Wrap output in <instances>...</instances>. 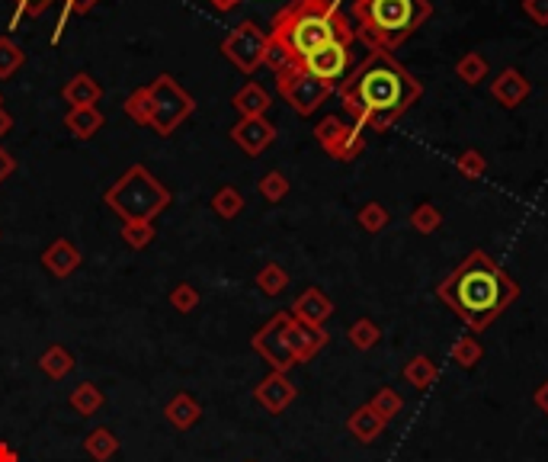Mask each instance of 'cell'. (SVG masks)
Masks as SVG:
<instances>
[{
  "label": "cell",
  "instance_id": "cell-9",
  "mask_svg": "<svg viewBox=\"0 0 548 462\" xmlns=\"http://www.w3.org/2000/svg\"><path fill=\"white\" fill-rule=\"evenodd\" d=\"M289 324H292V312H276L251 340V346L270 363L273 372H289L292 366H298L295 350L289 344Z\"/></svg>",
  "mask_w": 548,
  "mask_h": 462
},
{
  "label": "cell",
  "instance_id": "cell-11",
  "mask_svg": "<svg viewBox=\"0 0 548 462\" xmlns=\"http://www.w3.org/2000/svg\"><path fill=\"white\" fill-rule=\"evenodd\" d=\"M302 68L308 71L312 77H318L321 84L340 87L343 77L353 71L350 42H328V46H321L318 52H312L308 58H304Z\"/></svg>",
  "mask_w": 548,
  "mask_h": 462
},
{
  "label": "cell",
  "instance_id": "cell-40",
  "mask_svg": "<svg viewBox=\"0 0 548 462\" xmlns=\"http://www.w3.org/2000/svg\"><path fill=\"white\" fill-rule=\"evenodd\" d=\"M52 4H58V0H13V7H16L13 23H20L23 16H42Z\"/></svg>",
  "mask_w": 548,
  "mask_h": 462
},
{
  "label": "cell",
  "instance_id": "cell-28",
  "mask_svg": "<svg viewBox=\"0 0 548 462\" xmlns=\"http://www.w3.org/2000/svg\"><path fill=\"white\" fill-rule=\"evenodd\" d=\"M212 209H215V216L218 218H237L244 212V196L237 186H218L212 196Z\"/></svg>",
  "mask_w": 548,
  "mask_h": 462
},
{
  "label": "cell",
  "instance_id": "cell-17",
  "mask_svg": "<svg viewBox=\"0 0 548 462\" xmlns=\"http://www.w3.org/2000/svg\"><path fill=\"white\" fill-rule=\"evenodd\" d=\"M61 100L71 103V109H77V107H97V103L103 100V87H99L97 81L87 74V71H77L68 84L61 87Z\"/></svg>",
  "mask_w": 548,
  "mask_h": 462
},
{
  "label": "cell",
  "instance_id": "cell-20",
  "mask_svg": "<svg viewBox=\"0 0 548 462\" xmlns=\"http://www.w3.org/2000/svg\"><path fill=\"white\" fill-rule=\"evenodd\" d=\"M107 123V116L99 113V107H77L64 113V129L74 135L77 141H90Z\"/></svg>",
  "mask_w": 548,
  "mask_h": 462
},
{
  "label": "cell",
  "instance_id": "cell-22",
  "mask_svg": "<svg viewBox=\"0 0 548 462\" xmlns=\"http://www.w3.org/2000/svg\"><path fill=\"white\" fill-rule=\"evenodd\" d=\"M347 427H350V433H353L356 440L369 443V440H375V437L381 433V427H385V417H381L379 411L372 408V405H363V408H356V411L350 415Z\"/></svg>",
  "mask_w": 548,
  "mask_h": 462
},
{
  "label": "cell",
  "instance_id": "cell-10",
  "mask_svg": "<svg viewBox=\"0 0 548 462\" xmlns=\"http://www.w3.org/2000/svg\"><path fill=\"white\" fill-rule=\"evenodd\" d=\"M314 139L321 141V148H324L334 161H353V158H359L365 148L363 129H359V125H347L340 116H324L321 125L314 129Z\"/></svg>",
  "mask_w": 548,
  "mask_h": 462
},
{
  "label": "cell",
  "instance_id": "cell-47",
  "mask_svg": "<svg viewBox=\"0 0 548 462\" xmlns=\"http://www.w3.org/2000/svg\"><path fill=\"white\" fill-rule=\"evenodd\" d=\"M0 462H20V453L10 443H0Z\"/></svg>",
  "mask_w": 548,
  "mask_h": 462
},
{
  "label": "cell",
  "instance_id": "cell-6",
  "mask_svg": "<svg viewBox=\"0 0 548 462\" xmlns=\"http://www.w3.org/2000/svg\"><path fill=\"white\" fill-rule=\"evenodd\" d=\"M148 103H151V123L148 129H154V135L167 139L180 129L196 109V100L183 90L174 81V74H158L154 84H148Z\"/></svg>",
  "mask_w": 548,
  "mask_h": 462
},
{
  "label": "cell",
  "instance_id": "cell-34",
  "mask_svg": "<svg viewBox=\"0 0 548 462\" xmlns=\"http://www.w3.org/2000/svg\"><path fill=\"white\" fill-rule=\"evenodd\" d=\"M97 4H99V0H61L58 30H55L52 42H58V38H61V32H64V26H68L71 16H84V13H90V10L97 7Z\"/></svg>",
  "mask_w": 548,
  "mask_h": 462
},
{
  "label": "cell",
  "instance_id": "cell-19",
  "mask_svg": "<svg viewBox=\"0 0 548 462\" xmlns=\"http://www.w3.org/2000/svg\"><path fill=\"white\" fill-rule=\"evenodd\" d=\"M164 417H167V424L176 427V431H190V427L199 424V417H202V405H199L190 392H176L174 398L164 405Z\"/></svg>",
  "mask_w": 548,
  "mask_h": 462
},
{
  "label": "cell",
  "instance_id": "cell-21",
  "mask_svg": "<svg viewBox=\"0 0 548 462\" xmlns=\"http://www.w3.org/2000/svg\"><path fill=\"white\" fill-rule=\"evenodd\" d=\"M235 109L241 113V119H253V116H267L270 109V93L257 84V81H247L241 90L235 93Z\"/></svg>",
  "mask_w": 548,
  "mask_h": 462
},
{
  "label": "cell",
  "instance_id": "cell-49",
  "mask_svg": "<svg viewBox=\"0 0 548 462\" xmlns=\"http://www.w3.org/2000/svg\"><path fill=\"white\" fill-rule=\"evenodd\" d=\"M0 107H4V97H0Z\"/></svg>",
  "mask_w": 548,
  "mask_h": 462
},
{
  "label": "cell",
  "instance_id": "cell-42",
  "mask_svg": "<svg viewBox=\"0 0 548 462\" xmlns=\"http://www.w3.org/2000/svg\"><path fill=\"white\" fill-rule=\"evenodd\" d=\"M523 13L529 16L535 26L545 30L548 26V0H523Z\"/></svg>",
  "mask_w": 548,
  "mask_h": 462
},
{
  "label": "cell",
  "instance_id": "cell-35",
  "mask_svg": "<svg viewBox=\"0 0 548 462\" xmlns=\"http://www.w3.org/2000/svg\"><path fill=\"white\" fill-rule=\"evenodd\" d=\"M442 216H440V209L430 206V202H424V206H417L411 212V225L414 231H420V235H433L436 228H440Z\"/></svg>",
  "mask_w": 548,
  "mask_h": 462
},
{
  "label": "cell",
  "instance_id": "cell-5",
  "mask_svg": "<svg viewBox=\"0 0 548 462\" xmlns=\"http://www.w3.org/2000/svg\"><path fill=\"white\" fill-rule=\"evenodd\" d=\"M170 190L154 177L145 164H132L107 192L103 202L113 209L122 222H154L170 206Z\"/></svg>",
  "mask_w": 548,
  "mask_h": 462
},
{
  "label": "cell",
  "instance_id": "cell-26",
  "mask_svg": "<svg viewBox=\"0 0 548 462\" xmlns=\"http://www.w3.org/2000/svg\"><path fill=\"white\" fill-rule=\"evenodd\" d=\"M286 286H289V273H286L276 261L263 263V267L257 270V289L263 295H270V299L286 293Z\"/></svg>",
  "mask_w": 548,
  "mask_h": 462
},
{
  "label": "cell",
  "instance_id": "cell-46",
  "mask_svg": "<svg viewBox=\"0 0 548 462\" xmlns=\"http://www.w3.org/2000/svg\"><path fill=\"white\" fill-rule=\"evenodd\" d=\"M10 129H13V116H10L7 109L0 107V139H4V135H7Z\"/></svg>",
  "mask_w": 548,
  "mask_h": 462
},
{
  "label": "cell",
  "instance_id": "cell-32",
  "mask_svg": "<svg viewBox=\"0 0 548 462\" xmlns=\"http://www.w3.org/2000/svg\"><path fill=\"white\" fill-rule=\"evenodd\" d=\"M286 192H289V180L282 170H267L263 177H260V196L267 202H282L286 200Z\"/></svg>",
  "mask_w": 548,
  "mask_h": 462
},
{
  "label": "cell",
  "instance_id": "cell-12",
  "mask_svg": "<svg viewBox=\"0 0 548 462\" xmlns=\"http://www.w3.org/2000/svg\"><path fill=\"white\" fill-rule=\"evenodd\" d=\"M273 139H276V129H273V123H270L267 116L237 119V123L231 125V141H235L244 154H251V158H257V154L267 151V148L273 145Z\"/></svg>",
  "mask_w": 548,
  "mask_h": 462
},
{
  "label": "cell",
  "instance_id": "cell-38",
  "mask_svg": "<svg viewBox=\"0 0 548 462\" xmlns=\"http://www.w3.org/2000/svg\"><path fill=\"white\" fill-rule=\"evenodd\" d=\"M404 376L411 379V382L417 385V389H426V385H430V382H433V379H436V370H433V363H430V360L417 356V360H414L411 366L404 370Z\"/></svg>",
  "mask_w": 548,
  "mask_h": 462
},
{
  "label": "cell",
  "instance_id": "cell-7",
  "mask_svg": "<svg viewBox=\"0 0 548 462\" xmlns=\"http://www.w3.org/2000/svg\"><path fill=\"white\" fill-rule=\"evenodd\" d=\"M276 90H279V97L289 103L298 116H312V113H318L321 103L334 93V87L321 84L318 77L308 74L302 64H289L286 71L276 74Z\"/></svg>",
  "mask_w": 548,
  "mask_h": 462
},
{
  "label": "cell",
  "instance_id": "cell-8",
  "mask_svg": "<svg viewBox=\"0 0 548 462\" xmlns=\"http://www.w3.org/2000/svg\"><path fill=\"white\" fill-rule=\"evenodd\" d=\"M267 46H270V32L260 30L253 20H244V23H237L225 36L221 55L237 71H244V74H257V68H263V62H267Z\"/></svg>",
  "mask_w": 548,
  "mask_h": 462
},
{
  "label": "cell",
  "instance_id": "cell-36",
  "mask_svg": "<svg viewBox=\"0 0 548 462\" xmlns=\"http://www.w3.org/2000/svg\"><path fill=\"white\" fill-rule=\"evenodd\" d=\"M359 225H363L369 235H375V231H381L385 225H389V212H385V206L381 202H365L363 209H359Z\"/></svg>",
  "mask_w": 548,
  "mask_h": 462
},
{
  "label": "cell",
  "instance_id": "cell-39",
  "mask_svg": "<svg viewBox=\"0 0 548 462\" xmlns=\"http://www.w3.org/2000/svg\"><path fill=\"white\" fill-rule=\"evenodd\" d=\"M456 167H458V174H465V177L475 180V177H484L487 164H484V158H481L478 151H462V154H458Z\"/></svg>",
  "mask_w": 548,
  "mask_h": 462
},
{
  "label": "cell",
  "instance_id": "cell-37",
  "mask_svg": "<svg viewBox=\"0 0 548 462\" xmlns=\"http://www.w3.org/2000/svg\"><path fill=\"white\" fill-rule=\"evenodd\" d=\"M350 340H353V346H359V350H369V346L379 340V328H375L369 318H363V321H356L350 328Z\"/></svg>",
  "mask_w": 548,
  "mask_h": 462
},
{
  "label": "cell",
  "instance_id": "cell-3",
  "mask_svg": "<svg viewBox=\"0 0 548 462\" xmlns=\"http://www.w3.org/2000/svg\"><path fill=\"white\" fill-rule=\"evenodd\" d=\"M356 30L337 7V0H289L270 26V46L279 48L289 64H302L328 42H350Z\"/></svg>",
  "mask_w": 548,
  "mask_h": 462
},
{
  "label": "cell",
  "instance_id": "cell-13",
  "mask_svg": "<svg viewBox=\"0 0 548 462\" xmlns=\"http://www.w3.org/2000/svg\"><path fill=\"white\" fill-rule=\"evenodd\" d=\"M257 405L270 411V415H282L295 401V385L289 382L286 372H270L267 379H260V385L253 389Z\"/></svg>",
  "mask_w": 548,
  "mask_h": 462
},
{
  "label": "cell",
  "instance_id": "cell-29",
  "mask_svg": "<svg viewBox=\"0 0 548 462\" xmlns=\"http://www.w3.org/2000/svg\"><path fill=\"white\" fill-rule=\"evenodd\" d=\"M26 62V52L20 46H16L10 36H0V81H7V77H13L16 71L23 68Z\"/></svg>",
  "mask_w": 548,
  "mask_h": 462
},
{
  "label": "cell",
  "instance_id": "cell-2",
  "mask_svg": "<svg viewBox=\"0 0 548 462\" xmlns=\"http://www.w3.org/2000/svg\"><path fill=\"white\" fill-rule=\"evenodd\" d=\"M436 293L472 331H484L517 299L519 289L510 273L497 267L484 251H472L462 261V267L442 279Z\"/></svg>",
  "mask_w": 548,
  "mask_h": 462
},
{
  "label": "cell",
  "instance_id": "cell-18",
  "mask_svg": "<svg viewBox=\"0 0 548 462\" xmlns=\"http://www.w3.org/2000/svg\"><path fill=\"white\" fill-rule=\"evenodd\" d=\"M289 344H292V350H295V360L304 363V360H312L321 346L328 344V334L321 331V328H314V324H304V321H295V318H292Z\"/></svg>",
  "mask_w": 548,
  "mask_h": 462
},
{
  "label": "cell",
  "instance_id": "cell-27",
  "mask_svg": "<svg viewBox=\"0 0 548 462\" xmlns=\"http://www.w3.org/2000/svg\"><path fill=\"white\" fill-rule=\"evenodd\" d=\"M487 71H491V64H487V58L478 52H465L456 62V77L462 81V84H472V87L481 84V81L487 77Z\"/></svg>",
  "mask_w": 548,
  "mask_h": 462
},
{
  "label": "cell",
  "instance_id": "cell-25",
  "mask_svg": "<svg viewBox=\"0 0 548 462\" xmlns=\"http://www.w3.org/2000/svg\"><path fill=\"white\" fill-rule=\"evenodd\" d=\"M103 401H107V398H103V392H99V385H97V382H81V385L74 389V392H71L68 405H71V408H74L81 417H93L99 408H103Z\"/></svg>",
  "mask_w": 548,
  "mask_h": 462
},
{
  "label": "cell",
  "instance_id": "cell-15",
  "mask_svg": "<svg viewBox=\"0 0 548 462\" xmlns=\"http://www.w3.org/2000/svg\"><path fill=\"white\" fill-rule=\"evenodd\" d=\"M330 315H334V302L321 293V289H314V286H312V289H304V293L292 302V318H295V321H304V324L321 328V324L328 321Z\"/></svg>",
  "mask_w": 548,
  "mask_h": 462
},
{
  "label": "cell",
  "instance_id": "cell-1",
  "mask_svg": "<svg viewBox=\"0 0 548 462\" xmlns=\"http://www.w3.org/2000/svg\"><path fill=\"white\" fill-rule=\"evenodd\" d=\"M343 109L359 129L389 132L420 100V81L391 52H369L337 87Z\"/></svg>",
  "mask_w": 548,
  "mask_h": 462
},
{
  "label": "cell",
  "instance_id": "cell-16",
  "mask_svg": "<svg viewBox=\"0 0 548 462\" xmlns=\"http://www.w3.org/2000/svg\"><path fill=\"white\" fill-rule=\"evenodd\" d=\"M491 93H494L501 107L507 109H517L519 103L529 97V81L519 74L517 68H503L501 77H494V84H491Z\"/></svg>",
  "mask_w": 548,
  "mask_h": 462
},
{
  "label": "cell",
  "instance_id": "cell-4",
  "mask_svg": "<svg viewBox=\"0 0 548 462\" xmlns=\"http://www.w3.org/2000/svg\"><path fill=\"white\" fill-rule=\"evenodd\" d=\"M430 16V0H353L356 36L369 46V52H395Z\"/></svg>",
  "mask_w": 548,
  "mask_h": 462
},
{
  "label": "cell",
  "instance_id": "cell-33",
  "mask_svg": "<svg viewBox=\"0 0 548 462\" xmlns=\"http://www.w3.org/2000/svg\"><path fill=\"white\" fill-rule=\"evenodd\" d=\"M170 308H176L180 315H190V312H196L199 308V289L193 283H180L170 289Z\"/></svg>",
  "mask_w": 548,
  "mask_h": 462
},
{
  "label": "cell",
  "instance_id": "cell-50",
  "mask_svg": "<svg viewBox=\"0 0 548 462\" xmlns=\"http://www.w3.org/2000/svg\"><path fill=\"white\" fill-rule=\"evenodd\" d=\"M244 462H253V459H244Z\"/></svg>",
  "mask_w": 548,
  "mask_h": 462
},
{
  "label": "cell",
  "instance_id": "cell-41",
  "mask_svg": "<svg viewBox=\"0 0 548 462\" xmlns=\"http://www.w3.org/2000/svg\"><path fill=\"white\" fill-rule=\"evenodd\" d=\"M369 405H372V408L379 411V415L385 417V421H389V417L395 415V411H401V398H398V395L391 392V389H381V392L375 395V398L369 401Z\"/></svg>",
  "mask_w": 548,
  "mask_h": 462
},
{
  "label": "cell",
  "instance_id": "cell-43",
  "mask_svg": "<svg viewBox=\"0 0 548 462\" xmlns=\"http://www.w3.org/2000/svg\"><path fill=\"white\" fill-rule=\"evenodd\" d=\"M478 356H481V346L475 344L472 338H465L462 344L456 346V360L462 363V366H472V363H478Z\"/></svg>",
  "mask_w": 548,
  "mask_h": 462
},
{
  "label": "cell",
  "instance_id": "cell-23",
  "mask_svg": "<svg viewBox=\"0 0 548 462\" xmlns=\"http://www.w3.org/2000/svg\"><path fill=\"white\" fill-rule=\"evenodd\" d=\"M84 453L90 456L93 462H109L116 453H119V437H116L109 427H93L84 440Z\"/></svg>",
  "mask_w": 548,
  "mask_h": 462
},
{
  "label": "cell",
  "instance_id": "cell-30",
  "mask_svg": "<svg viewBox=\"0 0 548 462\" xmlns=\"http://www.w3.org/2000/svg\"><path fill=\"white\" fill-rule=\"evenodd\" d=\"M154 235H158L154 222H122V241H125L132 251H145V247L154 241Z\"/></svg>",
  "mask_w": 548,
  "mask_h": 462
},
{
  "label": "cell",
  "instance_id": "cell-24",
  "mask_svg": "<svg viewBox=\"0 0 548 462\" xmlns=\"http://www.w3.org/2000/svg\"><path fill=\"white\" fill-rule=\"evenodd\" d=\"M39 370L46 372L52 382H58V379H64L71 370H74V356H71L68 346L52 344V346H46V354L39 356Z\"/></svg>",
  "mask_w": 548,
  "mask_h": 462
},
{
  "label": "cell",
  "instance_id": "cell-48",
  "mask_svg": "<svg viewBox=\"0 0 548 462\" xmlns=\"http://www.w3.org/2000/svg\"><path fill=\"white\" fill-rule=\"evenodd\" d=\"M535 405H539V408H542V411H545V415H548V382L542 385L539 392H535Z\"/></svg>",
  "mask_w": 548,
  "mask_h": 462
},
{
  "label": "cell",
  "instance_id": "cell-14",
  "mask_svg": "<svg viewBox=\"0 0 548 462\" xmlns=\"http://www.w3.org/2000/svg\"><path fill=\"white\" fill-rule=\"evenodd\" d=\"M81 261H84V257H81V251H77L68 238H55L52 244L42 251V267L58 279H68L71 273L81 267Z\"/></svg>",
  "mask_w": 548,
  "mask_h": 462
},
{
  "label": "cell",
  "instance_id": "cell-45",
  "mask_svg": "<svg viewBox=\"0 0 548 462\" xmlns=\"http://www.w3.org/2000/svg\"><path fill=\"white\" fill-rule=\"evenodd\" d=\"M209 4H212V7H215V10H218V13H228V10L241 7L244 0H209Z\"/></svg>",
  "mask_w": 548,
  "mask_h": 462
},
{
  "label": "cell",
  "instance_id": "cell-31",
  "mask_svg": "<svg viewBox=\"0 0 548 462\" xmlns=\"http://www.w3.org/2000/svg\"><path fill=\"white\" fill-rule=\"evenodd\" d=\"M122 109H125V116H129V119H135L138 125H148V123H151V103H148V87H138V90H132L129 97H125V103H122Z\"/></svg>",
  "mask_w": 548,
  "mask_h": 462
},
{
  "label": "cell",
  "instance_id": "cell-44",
  "mask_svg": "<svg viewBox=\"0 0 548 462\" xmlns=\"http://www.w3.org/2000/svg\"><path fill=\"white\" fill-rule=\"evenodd\" d=\"M13 170H16V158L7 151V148L0 145V184H4V180H10V177H13Z\"/></svg>",
  "mask_w": 548,
  "mask_h": 462
}]
</instances>
